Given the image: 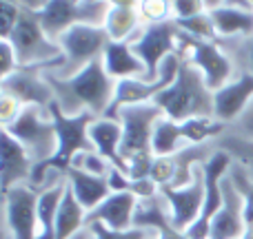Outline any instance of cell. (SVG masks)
I'll use <instances>...</instances> for the list:
<instances>
[{"label": "cell", "mask_w": 253, "mask_h": 239, "mask_svg": "<svg viewBox=\"0 0 253 239\" xmlns=\"http://www.w3.org/2000/svg\"><path fill=\"white\" fill-rule=\"evenodd\" d=\"M2 213L9 239H38V188L22 184L7 191Z\"/></svg>", "instance_id": "12"}, {"label": "cell", "mask_w": 253, "mask_h": 239, "mask_svg": "<svg viewBox=\"0 0 253 239\" xmlns=\"http://www.w3.org/2000/svg\"><path fill=\"white\" fill-rule=\"evenodd\" d=\"M22 109H25V106H22L20 100H16L11 93L0 89V131L11 129V126L16 124V120L20 118Z\"/></svg>", "instance_id": "35"}, {"label": "cell", "mask_w": 253, "mask_h": 239, "mask_svg": "<svg viewBox=\"0 0 253 239\" xmlns=\"http://www.w3.org/2000/svg\"><path fill=\"white\" fill-rule=\"evenodd\" d=\"M0 204H2V202H0Z\"/></svg>", "instance_id": "51"}, {"label": "cell", "mask_w": 253, "mask_h": 239, "mask_svg": "<svg viewBox=\"0 0 253 239\" xmlns=\"http://www.w3.org/2000/svg\"><path fill=\"white\" fill-rule=\"evenodd\" d=\"M227 133L236 135V137H242V139H253V100L245 109V113L233 122L231 126H227Z\"/></svg>", "instance_id": "37"}, {"label": "cell", "mask_w": 253, "mask_h": 239, "mask_svg": "<svg viewBox=\"0 0 253 239\" xmlns=\"http://www.w3.org/2000/svg\"><path fill=\"white\" fill-rule=\"evenodd\" d=\"M67 191V179L47 182L38 188V239H56V217Z\"/></svg>", "instance_id": "22"}, {"label": "cell", "mask_w": 253, "mask_h": 239, "mask_svg": "<svg viewBox=\"0 0 253 239\" xmlns=\"http://www.w3.org/2000/svg\"><path fill=\"white\" fill-rule=\"evenodd\" d=\"M49 113H51L53 122H56L58 148L51 160L34 169V177H31V186L34 188H40V184H42L44 175H47L49 171L65 175L67 171L71 169V164H74L78 153L93 151L91 139H89V126H91V122L96 118H93L91 113H83V115H74V118H71V115H65L58 109L56 102L49 106Z\"/></svg>", "instance_id": "3"}, {"label": "cell", "mask_w": 253, "mask_h": 239, "mask_svg": "<svg viewBox=\"0 0 253 239\" xmlns=\"http://www.w3.org/2000/svg\"><path fill=\"white\" fill-rule=\"evenodd\" d=\"M215 42L229 53L238 73L253 75V34L247 38H218Z\"/></svg>", "instance_id": "28"}, {"label": "cell", "mask_w": 253, "mask_h": 239, "mask_svg": "<svg viewBox=\"0 0 253 239\" xmlns=\"http://www.w3.org/2000/svg\"><path fill=\"white\" fill-rule=\"evenodd\" d=\"M249 4H251V9H253V0H249Z\"/></svg>", "instance_id": "48"}, {"label": "cell", "mask_w": 253, "mask_h": 239, "mask_svg": "<svg viewBox=\"0 0 253 239\" xmlns=\"http://www.w3.org/2000/svg\"><path fill=\"white\" fill-rule=\"evenodd\" d=\"M76 2H87V0H76Z\"/></svg>", "instance_id": "47"}, {"label": "cell", "mask_w": 253, "mask_h": 239, "mask_svg": "<svg viewBox=\"0 0 253 239\" xmlns=\"http://www.w3.org/2000/svg\"><path fill=\"white\" fill-rule=\"evenodd\" d=\"M184 146H187V139H184L180 122H173L167 118V115H162V118L156 122V129H153L151 153L156 157L175 155V153L182 151Z\"/></svg>", "instance_id": "25"}, {"label": "cell", "mask_w": 253, "mask_h": 239, "mask_svg": "<svg viewBox=\"0 0 253 239\" xmlns=\"http://www.w3.org/2000/svg\"><path fill=\"white\" fill-rule=\"evenodd\" d=\"M135 9H138L140 22L144 27L173 20V2L171 0H140Z\"/></svg>", "instance_id": "30"}, {"label": "cell", "mask_w": 253, "mask_h": 239, "mask_svg": "<svg viewBox=\"0 0 253 239\" xmlns=\"http://www.w3.org/2000/svg\"><path fill=\"white\" fill-rule=\"evenodd\" d=\"M149 177L158 184L160 188H169L173 184V177H175V162L171 155H165V157H153V164H151V171H149Z\"/></svg>", "instance_id": "34"}, {"label": "cell", "mask_w": 253, "mask_h": 239, "mask_svg": "<svg viewBox=\"0 0 253 239\" xmlns=\"http://www.w3.org/2000/svg\"><path fill=\"white\" fill-rule=\"evenodd\" d=\"M71 169L84 171V173L96 175V177H109L111 169H116V166L111 164L109 160H105V157H102L98 151H83V153H78V155H76Z\"/></svg>", "instance_id": "32"}, {"label": "cell", "mask_w": 253, "mask_h": 239, "mask_svg": "<svg viewBox=\"0 0 253 239\" xmlns=\"http://www.w3.org/2000/svg\"><path fill=\"white\" fill-rule=\"evenodd\" d=\"M202 2H205V11L207 13H213V11H218V9L227 7L229 0H202Z\"/></svg>", "instance_id": "41"}, {"label": "cell", "mask_w": 253, "mask_h": 239, "mask_svg": "<svg viewBox=\"0 0 253 239\" xmlns=\"http://www.w3.org/2000/svg\"><path fill=\"white\" fill-rule=\"evenodd\" d=\"M162 111L153 102L149 104H131L118 109L116 118L123 124V144L120 155L125 162L133 160L138 155H153L151 153V137L156 122L162 118Z\"/></svg>", "instance_id": "9"}, {"label": "cell", "mask_w": 253, "mask_h": 239, "mask_svg": "<svg viewBox=\"0 0 253 239\" xmlns=\"http://www.w3.org/2000/svg\"><path fill=\"white\" fill-rule=\"evenodd\" d=\"M9 42L16 51L18 67H36L44 71L62 58L58 40L49 38L38 20V13L34 11L22 9V16L9 35Z\"/></svg>", "instance_id": "5"}, {"label": "cell", "mask_w": 253, "mask_h": 239, "mask_svg": "<svg viewBox=\"0 0 253 239\" xmlns=\"http://www.w3.org/2000/svg\"><path fill=\"white\" fill-rule=\"evenodd\" d=\"M22 16V9L13 2L0 0V38H9L11 31L16 29L18 20Z\"/></svg>", "instance_id": "36"}, {"label": "cell", "mask_w": 253, "mask_h": 239, "mask_svg": "<svg viewBox=\"0 0 253 239\" xmlns=\"http://www.w3.org/2000/svg\"><path fill=\"white\" fill-rule=\"evenodd\" d=\"M211 20L218 38H247L253 34V9L227 4L211 13Z\"/></svg>", "instance_id": "23"}, {"label": "cell", "mask_w": 253, "mask_h": 239, "mask_svg": "<svg viewBox=\"0 0 253 239\" xmlns=\"http://www.w3.org/2000/svg\"><path fill=\"white\" fill-rule=\"evenodd\" d=\"M0 202H2V193H0Z\"/></svg>", "instance_id": "49"}, {"label": "cell", "mask_w": 253, "mask_h": 239, "mask_svg": "<svg viewBox=\"0 0 253 239\" xmlns=\"http://www.w3.org/2000/svg\"><path fill=\"white\" fill-rule=\"evenodd\" d=\"M242 239H253V226L247 228V233H245V235H242Z\"/></svg>", "instance_id": "45"}, {"label": "cell", "mask_w": 253, "mask_h": 239, "mask_svg": "<svg viewBox=\"0 0 253 239\" xmlns=\"http://www.w3.org/2000/svg\"><path fill=\"white\" fill-rule=\"evenodd\" d=\"M138 202L140 200L131 191L111 193L98 208H93L87 215V226L89 224H102L111 231H129V228H133Z\"/></svg>", "instance_id": "18"}, {"label": "cell", "mask_w": 253, "mask_h": 239, "mask_svg": "<svg viewBox=\"0 0 253 239\" xmlns=\"http://www.w3.org/2000/svg\"><path fill=\"white\" fill-rule=\"evenodd\" d=\"M215 144H218L220 151L229 153L231 160L253 179V139H242L224 133L220 139H215Z\"/></svg>", "instance_id": "29"}, {"label": "cell", "mask_w": 253, "mask_h": 239, "mask_svg": "<svg viewBox=\"0 0 253 239\" xmlns=\"http://www.w3.org/2000/svg\"><path fill=\"white\" fill-rule=\"evenodd\" d=\"M0 89L11 93L16 100L22 102V106H40L49 109L53 104V91L44 78L42 69L36 67H20L11 75L2 80Z\"/></svg>", "instance_id": "16"}, {"label": "cell", "mask_w": 253, "mask_h": 239, "mask_svg": "<svg viewBox=\"0 0 253 239\" xmlns=\"http://www.w3.org/2000/svg\"><path fill=\"white\" fill-rule=\"evenodd\" d=\"M100 60H102V65H105V71L116 82L129 80V78H144V75H147V69H144L142 60L135 56L133 47H131L129 42H114V40H111Z\"/></svg>", "instance_id": "21"}, {"label": "cell", "mask_w": 253, "mask_h": 239, "mask_svg": "<svg viewBox=\"0 0 253 239\" xmlns=\"http://www.w3.org/2000/svg\"><path fill=\"white\" fill-rule=\"evenodd\" d=\"M53 91V102L65 115L91 113L102 118L109 113L116 96V80L105 71L102 60L87 65L71 78H51L44 75Z\"/></svg>", "instance_id": "1"}, {"label": "cell", "mask_w": 253, "mask_h": 239, "mask_svg": "<svg viewBox=\"0 0 253 239\" xmlns=\"http://www.w3.org/2000/svg\"><path fill=\"white\" fill-rule=\"evenodd\" d=\"M16 69H20V67H18V58L11 42H9V38H0V80L11 75Z\"/></svg>", "instance_id": "38"}, {"label": "cell", "mask_w": 253, "mask_h": 239, "mask_svg": "<svg viewBox=\"0 0 253 239\" xmlns=\"http://www.w3.org/2000/svg\"><path fill=\"white\" fill-rule=\"evenodd\" d=\"M71 239H91V235H89V228H84V231H80L76 237H71Z\"/></svg>", "instance_id": "44"}, {"label": "cell", "mask_w": 253, "mask_h": 239, "mask_svg": "<svg viewBox=\"0 0 253 239\" xmlns=\"http://www.w3.org/2000/svg\"><path fill=\"white\" fill-rule=\"evenodd\" d=\"M249 224H247L245 213V197L231 182V177H224L222 182V206L211 219L209 239H242L247 233Z\"/></svg>", "instance_id": "14"}, {"label": "cell", "mask_w": 253, "mask_h": 239, "mask_svg": "<svg viewBox=\"0 0 253 239\" xmlns=\"http://www.w3.org/2000/svg\"><path fill=\"white\" fill-rule=\"evenodd\" d=\"M231 164V155L220 151V148L202 164V169H205V206H202L200 217L184 231V235L189 239H209L211 219L215 217V213L222 206V182Z\"/></svg>", "instance_id": "11"}, {"label": "cell", "mask_w": 253, "mask_h": 239, "mask_svg": "<svg viewBox=\"0 0 253 239\" xmlns=\"http://www.w3.org/2000/svg\"><path fill=\"white\" fill-rule=\"evenodd\" d=\"M0 219H4V213H2V204H0Z\"/></svg>", "instance_id": "46"}, {"label": "cell", "mask_w": 253, "mask_h": 239, "mask_svg": "<svg viewBox=\"0 0 253 239\" xmlns=\"http://www.w3.org/2000/svg\"><path fill=\"white\" fill-rule=\"evenodd\" d=\"M111 38L105 31V27L93 25H76L67 29L58 38L62 58L53 67L44 69V75L51 78H71L78 71H83L87 65L100 60L105 49L109 47Z\"/></svg>", "instance_id": "4"}, {"label": "cell", "mask_w": 253, "mask_h": 239, "mask_svg": "<svg viewBox=\"0 0 253 239\" xmlns=\"http://www.w3.org/2000/svg\"><path fill=\"white\" fill-rule=\"evenodd\" d=\"M34 160L20 142L9 131H0V193L11 191L22 184H31L34 177Z\"/></svg>", "instance_id": "15"}, {"label": "cell", "mask_w": 253, "mask_h": 239, "mask_svg": "<svg viewBox=\"0 0 253 239\" xmlns=\"http://www.w3.org/2000/svg\"><path fill=\"white\" fill-rule=\"evenodd\" d=\"M65 179H67L69 191L74 193V197L80 202V206L87 210V215L91 213L93 208H98V206L111 195V186H109V179L107 177H96V175H89V173H84V171L69 169L65 173Z\"/></svg>", "instance_id": "20"}, {"label": "cell", "mask_w": 253, "mask_h": 239, "mask_svg": "<svg viewBox=\"0 0 253 239\" xmlns=\"http://www.w3.org/2000/svg\"><path fill=\"white\" fill-rule=\"evenodd\" d=\"M0 84H2V80H0Z\"/></svg>", "instance_id": "50"}, {"label": "cell", "mask_w": 253, "mask_h": 239, "mask_svg": "<svg viewBox=\"0 0 253 239\" xmlns=\"http://www.w3.org/2000/svg\"><path fill=\"white\" fill-rule=\"evenodd\" d=\"M89 139H91L93 151H98L105 160H109L116 169L126 173V162L120 155V144H123V124L118 118H96L89 126Z\"/></svg>", "instance_id": "19"}, {"label": "cell", "mask_w": 253, "mask_h": 239, "mask_svg": "<svg viewBox=\"0 0 253 239\" xmlns=\"http://www.w3.org/2000/svg\"><path fill=\"white\" fill-rule=\"evenodd\" d=\"M0 239H9V233L4 228V219H0Z\"/></svg>", "instance_id": "43"}, {"label": "cell", "mask_w": 253, "mask_h": 239, "mask_svg": "<svg viewBox=\"0 0 253 239\" xmlns=\"http://www.w3.org/2000/svg\"><path fill=\"white\" fill-rule=\"evenodd\" d=\"M229 177H231V182L236 184V188L240 191V195L245 197L247 224H249V226H253V179L245 173V171L240 169V166L236 164V162H233L231 169H229Z\"/></svg>", "instance_id": "33"}, {"label": "cell", "mask_w": 253, "mask_h": 239, "mask_svg": "<svg viewBox=\"0 0 253 239\" xmlns=\"http://www.w3.org/2000/svg\"><path fill=\"white\" fill-rule=\"evenodd\" d=\"M173 2V20H187L198 13H205L202 0H171Z\"/></svg>", "instance_id": "39"}, {"label": "cell", "mask_w": 253, "mask_h": 239, "mask_svg": "<svg viewBox=\"0 0 253 239\" xmlns=\"http://www.w3.org/2000/svg\"><path fill=\"white\" fill-rule=\"evenodd\" d=\"M180 56L189 60L202 73L207 87L211 91L222 89L227 82H231L238 75V69L229 53L220 47L215 40H196L189 38L180 31Z\"/></svg>", "instance_id": "8"}, {"label": "cell", "mask_w": 253, "mask_h": 239, "mask_svg": "<svg viewBox=\"0 0 253 239\" xmlns=\"http://www.w3.org/2000/svg\"><path fill=\"white\" fill-rule=\"evenodd\" d=\"M253 100V75L238 73L231 82L213 91V118L231 126Z\"/></svg>", "instance_id": "17"}, {"label": "cell", "mask_w": 253, "mask_h": 239, "mask_svg": "<svg viewBox=\"0 0 253 239\" xmlns=\"http://www.w3.org/2000/svg\"><path fill=\"white\" fill-rule=\"evenodd\" d=\"M178 29L182 31L184 35L196 40H218V34H215L213 20H211V13H198L193 18H187V20H175Z\"/></svg>", "instance_id": "31"}, {"label": "cell", "mask_w": 253, "mask_h": 239, "mask_svg": "<svg viewBox=\"0 0 253 239\" xmlns=\"http://www.w3.org/2000/svg\"><path fill=\"white\" fill-rule=\"evenodd\" d=\"M18 142L25 146L36 166L44 164L53 157L58 148V131L49 109L40 106H25L20 118L11 129H7Z\"/></svg>", "instance_id": "6"}, {"label": "cell", "mask_w": 253, "mask_h": 239, "mask_svg": "<svg viewBox=\"0 0 253 239\" xmlns=\"http://www.w3.org/2000/svg\"><path fill=\"white\" fill-rule=\"evenodd\" d=\"M129 44L133 47L135 56L142 60L144 69H147L144 80L156 82L160 65L171 56V53H178L180 29H178V25H175V20L162 22V25L142 27V29L129 40Z\"/></svg>", "instance_id": "10"}, {"label": "cell", "mask_w": 253, "mask_h": 239, "mask_svg": "<svg viewBox=\"0 0 253 239\" xmlns=\"http://www.w3.org/2000/svg\"><path fill=\"white\" fill-rule=\"evenodd\" d=\"M160 193L167 200V204H169L173 226L184 233L200 217L202 206H205V169H202V164L196 169L193 179L187 186L160 188Z\"/></svg>", "instance_id": "13"}, {"label": "cell", "mask_w": 253, "mask_h": 239, "mask_svg": "<svg viewBox=\"0 0 253 239\" xmlns=\"http://www.w3.org/2000/svg\"><path fill=\"white\" fill-rule=\"evenodd\" d=\"M111 11V4L107 0H49V4L38 13V20L49 38L58 40L67 29L76 25H93L102 27Z\"/></svg>", "instance_id": "7"}, {"label": "cell", "mask_w": 253, "mask_h": 239, "mask_svg": "<svg viewBox=\"0 0 253 239\" xmlns=\"http://www.w3.org/2000/svg\"><path fill=\"white\" fill-rule=\"evenodd\" d=\"M105 31L109 34V38L114 42H129L140 29H142V22H140L138 9L133 7H111L109 16L105 20Z\"/></svg>", "instance_id": "26"}, {"label": "cell", "mask_w": 253, "mask_h": 239, "mask_svg": "<svg viewBox=\"0 0 253 239\" xmlns=\"http://www.w3.org/2000/svg\"><path fill=\"white\" fill-rule=\"evenodd\" d=\"M107 2L111 4V7H138L140 0H107Z\"/></svg>", "instance_id": "42"}, {"label": "cell", "mask_w": 253, "mask_h": 239, "mask_svg": "<svg viewBox=\"0 0 253 239\" xmlns=\"http://www.w3.org/2000/svg\"><path fill=\"white\" fill-rule=\"evenodd\" d=\"M7 2L18 4V7H20V9H25V11L40 13V11H42V9L49 4V0H7Z\"/></svg>", "instance_id": "40"}, {"label": "cell", "mask_w": 253, "mask_h": 239, "mask_svg": "<svg viewBox=\"0 0 253 239\" xmlns=\"http://www.w3.org/2000/svg\"><path fill=\"white\" fill-rule=\"evenodd\" d=\"M182 133L187 144H207V142H215L227 133V124L218 122L215 118H191L180 122Z\"/></svg>", "instance_id": "27"}, {"label": "cell", "mask_w": 253, "mask_h": 239, "mask_svg": "<svg viewBox=\"0 0 253 239\" xmlns=\"http://www.w3.org/2000/svg\"><path fill=\"white\" fill-rule=\"evenodd\" d=\"M153 104L169 120L184 122L191 118H213V91L207 87L202 73L182 58L173 84L167 87Z\"/></svg>", "instance_id": "2"}, {"label": "cell", "mask_w": 253, "mask_h": 239, "mask_svg": "<svg viewBox=\"0 0 253 239\" xmlns=\"http://www.w3.org/2000/svg\"><path fill=\"white\" fill-rule=\"evenodd\" d=\"M84 228H87V210L80 206V202L67 186L56 217V239H71Z\"/></svg>", "instance_id": "24"}]
</instances>
